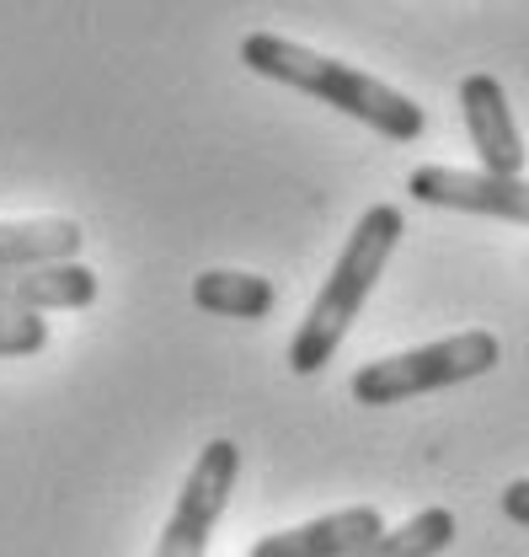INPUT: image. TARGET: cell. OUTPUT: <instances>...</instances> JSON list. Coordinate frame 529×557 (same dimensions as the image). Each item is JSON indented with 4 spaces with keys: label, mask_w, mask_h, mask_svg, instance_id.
<instances>
[{
    "label": "cell",
    "mask_w": 529,
    "mask_h": 557,
    "mask_svg": "<svg viewBox=\"0 0 529 557\" xmlns=\"http://www.w3.org/2000/svg\"><path fill=\"white\" fill-rule=\"evenodd\" d=\"M241 65L252 70V75H263V81L294 86V91L327 102V108H337V113L369 124L375 135L401 139V145L428 129L423 108H417L406 91L386 86L380 75L348 65V60H331V54H322V49H305V44H294V38L247 33V38H241Z\"/></svg>",
    "instance_id": "6da1fadb"
},
{
    "label": "cell",
    "mask_w": 529,
    "mask_h": 557,
    "mask_svg": "<svg viewBox=\"0 0 529 557\" xmlns=\"http://www.w3.org/2000/svg\"><path fill=\"white\" fill-rule=\"evenodd\" d=\"M401 236H406V220H401L396 205H369L358 214L353 236L342 242V252H337V263H331L327 284L316 289L305 322H300L294 338H289V370H294V375H322L331 364V354L342 348L348 327L358 322L364 300L375 295L386 263L396 258Z\"/></svg>",
    "instance_id": "7a4b0ae2"
},
{
    "label": "cell",
    "mask_w": 529,
    "mask_h": 557,
    "mask_svg": "<svg viewBox=\"0 0 529 557\" xmlns=\"http://www.w3.org/2000/svg\"><path fill=\"white\" fill-rule=\"evenodd\" d=\"M503 344L492 333H455V338H439V344L406 348V354H386V359H369L353 370V403L358 408H391L406 397H428V392H444V386H461L476 381L487 370H497Z\"/></svg>",
    "instance_id": "3957f363"
},
{
    "label": "cell",
    "mask_w": 529,
    "mask_h": 557,
    "mask_svg": "<svg viewBox=\"0 0 529 557\" xmlns=\"http://www.w3.org/2000/svg\"><path fill=\"white\" fill-rule=\"evenodd\" d=\"M236 478H241V450L236 440H209L188 472V483L177 493V509L155 542V557H203L209 553V536L236 493Z\"/></svg>",
    "instance_id": "277c9868"
},
{
    "label": "cell",
    "mask_w": 529,
    "mask_h": 557,
    "mask_svg": "<svg viewBox=\"0 0 529 557\" xmlns=\"http://www.w3.org/2000/svg\"><path fill=\"white\" fill-rule=\"evenodd\" d=\"M406 194L433 209H465L529 225V183L525 177H492V172H461V166H417L406 177Z\"/></svg>",
    "instance_id": "5b68a950"
},
{
    "label": "cell",
    "mask_w": 529,
    "mask_h": 557,
    "mask_svg": "<svg viewBox=\"0 0 529 557\" xmlns=\"http://www.w3.org/2000/svg\"><path fill=\"white\" fill-rule=\"evenodd\" d=\"M461 113H465V135L481 156V172L492 177H525V135L514 124V108H508V91L497 75L476 70L461 81Z\"/></svg>",
    "instance_id": "8992f818"
},
{
    "label": "cell",
    "mask_w": 529,
    "mask_h": 557,
    "mask_svg": "<svg viewBox=\"0 0 529 557\" xmlns=\"http://www.w3.org/2000/svg\"><path fill=\"white\" fill-rule=\"evenodd\" d=\"M380 531H386V515L375 504H353V509H337V515H322V520L273 531L247 557H353Z\"/></svg>",
    "instance_id": "52a82bcc"
},
{
    "label": "cell",
    "mask_w": 529,
    "mask_h": 557,
    "mask_svg": "<svg viewBox=\"0 0 529 557\" xmlns=\"http://www.w3.org/2000/svg\"><path fill=\"white\" fill-rule=\"evenodd\" d=\"M102 278L86 263H38V269H0V311H86L97 306Z\"/></svg>",
    "instance_id": "ba28073f"
},
{
    "label": "cell",
    "mask_w": 529,
    "mask_h": 557,
    "mask_svg": "<svg viewBox=\"0 0 529 557\" xmlns=\"http://www.w3.org/2000/svg\"><path fill=\"white\" fill-rule=\"evenodd\" d=\"M75 220H0V269H38V263H75L80 252Z\"/></svg>",
    "instance_id": "9c48e42d"
},
{
    "label": "cell",
    "mask_w": 529,
    "mask_h": 557,
    "mask_svg": "<svg viewBox=\"0 0 529 557\" xmlns=\"http://www.w3.org/2000/svg\"><path fill=\"white\" fill-rule=\"evenodd\" d=\"M273 278L263 274H236V269H209L193 278V306L209 317H230V322H257L273 311Z\"/></svg>",
    "instance_id": "30bf717a"
},
{
    "label": "cell",
    "mask_w": 529,
    "mask_h": 557,
    "mask_svg": "<svg viewBox=\"0 0 529 557\" xmlns=\"http://www.w3.org/2000/svg\"><path fill=\"white\" fill-rule=\"evenodd\" d=\"M455 531H461L455 515L433 504V509H417V515H412L406 525H396V531L386 525L369 547H358L353 557H439V553H450Z\"/></svg>",
    "instance_id": "8fae6325"
},
{
    "label": "cell",
    "mask_w": 529,
    "mask_h": 557,
    "mask_svg": "<svg viewBox=\"0 0 529 557\" xmlns=\"http://www.w3.org/2000/svg\"><path fill=\"white\" fill-rule=\"evenodd\" d=\"M49 348V322L33 311H0V359H27Z\"/></svg>",
    "instance_id": "7c38bea8"
},
{
    "label": "cell",
    "mask_w": 529,
    "mask_h": 557,
    "mask_svg": "<svg viewBox=\"0 0 529 557\" xmlns=\"http://www.w3.org/2000/svg\"><path fill=\"white\" fill-rule=\"evenodd\" d=\"M503 515L514 525H529V478H514V483L503 487Z\"/></svg>",
    "instance_id": "4fadbf2b"
}]
</instances>
